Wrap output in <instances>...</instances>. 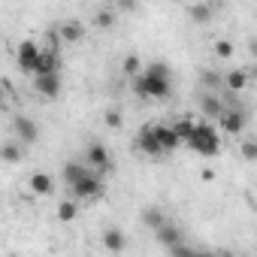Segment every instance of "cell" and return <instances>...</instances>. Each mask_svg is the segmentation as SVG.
I'll list each match as a JSON object with an SVG mask.
<instances>
[{
	"label": "cell",
	"instance_id": "obj_1",
	"mask_svg": "<svg viewBox=\"0 0 257 257\" xmlns=\"http://www.w3.org/2000/svg\"><path fill=\"white\" fill-rule=\"evenodd\" d=\"M137 97L143 100H167L173 94V79H170V64L164 61H152L143 73L131 76Z\"/></svg>",
	"mask_w": 257,
	"mask_h": 257
},
{
	"label": "cell",
	"instance_id": "obj_2",
	"mask_svg": "<svg viewBox=\"0 0 257 257\" xmlns=\"http://www.w3.org/2000/svg\"><path fill=\"white\" fill-rule=\"evenodd\" d=\"M185 146L194 149L200 158H215L221 152V137H218V131L212 124H194V134H191V140Z\"/></svg>",
	"mask_w": 257,
	"mask_h": 257
},
{
	"label": "cell",
	"instance_id": "obj_3",
	"mask_svg": "<svg viewBox=\"0 0 257 257\" xmlns=\"http://www.w3.org/2000/svg\"><path fill=\"white\" fill-rule=\"evenodd\" d=\"M70 191H73L79 200H94V197L103 194V179H100V173H91V170H88L79 182L70 185Z\"/></svg>",
	"mask_w": 257,
	"mask_h": 257
},
{
	"label": "cell",
	"instance_id": "obj_4",
	"mask_svg": "<svg viewBox=\"0 0 257 257\" xmlns=\"http://www.w3.org/2000/svg\"><path fill=\"white\" fill-rule=\"evenodd\" d=\"M13 134H16V140L22 146H34L40 140V124L34 118H28V115H16L13 118Z\"/></svg>",
	"mask_w": 257,
	"mask_h": 257
},
{
	"label": "cell",
	"instance_id": "obj_5",
	"mask_svg": "<svg viewBox=\"0 0 257 257\" xmlns=\"http://www.w3.org/2000/svg\"><path fill=\"white\" fill-rule=\"evenodd\" d=\"M61 88H64V79L61 73H43V76H34V91L46 100H55L61 97Z\"/></svg>",
	"mask_w": 257,
	"mask_h": 257
},
{
	"label": "cell",
	"instance_id": "obj_6",
	"mask_svg": "<svg viewBox=\"0 0 257 257\" xmlns=\"http://www.w3.org/2000/svg\"><path fill=\"white\" fill-rule=\"evenodd\" d=\"M218 118H221V131L230 134V137H239V134L245 131V124H248V115H245L242 109H227V106H224V112H221Z\"/></svg>",
	"mask_w": 257,
	"mask_h": 257
},
{
	"label": "cell",
	"instance_id": "obj_7",
	"mask_svg": "<svg viewBox=\"0 0 257 257\" xmlns=\"http://www.w3.org/2000/svg\"><path fill=\"white\" fill-rule=\"evenodd\" d=\"M85 161H88V167L97 170V173L112 170V158H109V149H106L103 143H91V146L85 149Z\"/></svg>",
	"mask_w": 257,
	"mask_h": 257
},
{
	"label": "cell",
	"instance_id": "obj_8",
	"mask_svg": "<svg viewBox=\"0 0 257 257\" xmlns=\"http://www.w3.org/2000/svg\"><path fill=\"white\" fill-rule=\"evenodd\" d=\"M37 58H40V46H37L34 40H22L19 49H16V64H19V70L31 73L34 64H37Z\"/></svg>",
	"mask_w": 257,
	"mask_h": 257
},
{
	"label": "cell",
	"instance_id": "obj_9",
	"mask_svg": "<svg viewBox=\"0 0 257 257\" xmlns=\"http://www.w3.org/2000/svg\"><path fill=\"white\" fill-rule=\"evenodd\" d=\"M134 149H140V152H143V155H149V158H161V155H167V152L161 149V143L155 140L152 127H143V131H140V137H137Z\"/></svg>",
	"mask_w": 257,
	"mask_h": 257
},
{
	"label": "cell",
	"instance_id": "obj_10",
	"mask_svg": "<svg viewBox=\"0 0 257 257\" xmlns=\"http://www.w3.org/2000/svg\"><path fill=\"white\" fill-rule=\"evenodd\" d=\"M152 134H155V140L161 143V149L164 152H176L182 143H179V137H176V131L170 124H152Z\"/></svg>",
	"mask_w": 257,
	"mask_h": 257
},
{
	"label": "cell",
	"instance_id": "obj_11",
	"mask_svg": "<svg viewBox=\"0 0 257 257\" xmlns=\"http://www.w3.org/2000/svg\"><path fill=\"white\" fill-rule=\"evenodd\" d=\"M155 239H158V245H164V248H170V245H176V242H182L185 239V233L176 227V224H170V221H164L158 230H155Z\"/></svg>",
	"mask_w": 257,
	"mask_h": 257
},
{
	"label": "cell",
	"instance_id": "obj_12",
	"mask_svg": "<svg viewBox=\"0 0 257 257\" xmlns=\"http://www.w3.org/2000/svg\"><path fill=\"white\" fill-rule=\"evenodd\" d=\"M31 73H34V76H43V73H61V61H58V55L40 49V58H37V64H34Z\"/></svg>",
	"mask_w": 257,
	"mask_h": 257
},
{
	"label": "cell",
	"instance_id": "obj_13",
	"mask_svg": "<svg viewBox=\"0 0 257 257\" xmlns=\"http://www.w3.org/2000/svg\"><path fill=\"white\" fill-rule=\"evenodd\" d=\"M58 37H61L64 43L76 46V43L85 40V25H82V22H64V25L58 28Z\"/></svg>",
	"mask_w": 257,
	"mask_h": 257
},
{
	"label": "cell",
	"instance_id": "obj_14",
	"mask_svg": "<svg viewBox=\"0 0 257 257\" xmlns=\"http://www.w3.org/2000/svg\"><path fill=\"white\" fill-rule=\"evenodd\" d=\"M28 185H31V194H37V197H49L55 191V179L49 173H34L28 179Z\"/></svg>",
	"mask_w": 257,
	"mask_h": 257
},
{
	"label": "cell",
	"instance_id": "obj_15",
	"mask_svg": "<svg viewBox=\"0 0 257 257\" xmlns=\"http://www.w3.org/2000/svg\"><path fill=\"white\" fill-rule=\"evenodd\" d=\"M103 248H106V251H124V248H127V236H124V230H118V227L103 230Z\"/></svg>",
	"mask_w": 257,
	"mask_h": 257
},
{
	"label": "cell",
	"instance_id": "obj_16",
	"mask_svg": "<svg viewBox=\"0 0 257 257\" xmlns=\"http://www.w3.org/2000/svg\"><path fill=\"white\" fill-rule=\"evenodd\" d=\"M91 167L88 164H82V161H67L64 164V170H61V176H64V185H73V182H79L85 173H88Z\"/></svg>",
	"mask_w": 257,
	"mask_h": 257
},
{
	"label": "cell",
	"instance_id": "obj_17",
	"mask_svg": "<svg viewBox=\"0 0 257 257\" xmlns=\"http://www.w3.org/2000/svg\"><path fill=\"white\" fill-rule=\"evenodd\" d=\"M221 82L227 85V91L239 94V91H245V88H248V73H245V70H230Z\"/></svg>",
	"mask_w": 257,
	"mask_h": 257
},
{
	"label": "cell",
	"instance_id": "obj_18",
	"mask_svg": "<svg viewBox=\"0 0 257 257\" xmlns=\"http://www.w3.org/2000/svg\"><path fill=\"white\" fill-rule=\"evenodd\" d=\"M200 112H203L206 118H218V115L224 112V103H221L215 94H203V97H200Z\"/></svg>",
	"mask_w": 257,
	"mask_h": 257
},
{
	"label": "cell",
	"instance_id": "obj_19",
	"mask_svg": "<svg viewBox=\"0 0 257 257\" xmlns=\"http://www.w3.org/2000/svg\"><path fill=\"white\" fill-rule=\"evenodd\" d=\"M0 161H4V164H19L22 161V143L19 140L4 143V146H0Z\"/></svg>",
	"mask_w": 257,
	"mask_h": 257
},
{
	"label": "cell",
	"instance_id": "obj_20",
	"mask_svg": "<svg viewBox=\"0 0 257 257\" xmlns=\"http://www.w3.org/2000/svg\"><path fill=\"white\" fill-rule=\"evenodd\" d=\"M167 221V215L161 212V209H155V206H149V209H143V224L149 227V230H158L161 224Z\"/></svg>",
	"mask_w": 257,
	"mask_h": 257
},
{
	"label": "cell",
	"instance_id": "obj_21",
	"mask_svg": "<svg viewBox=\"0 0 257 257\" xmlns=\"http://www.w3.org/2000/svg\"><path fill=\"white\" fill-rule=\"evenodd\" d=\"M115 10H109V7H103V10H97V16H94V25L100 28V31H109V28H115Z\"/></svg>",
	"mask_w": 257,
	"mask_h": 257
},
{
	"label": "cell",
	"instance_id": "obj_22",
	"mask_svg": "<svg viewBox=\"0 0 257 257\" xmlns=\"http://www.w3.org/2000/svg\"><path fill=\"white\" fill-rule=\"evenodd\" d=\"M194 124H197V121H191V118H179V121L173 124V131H176L179 143H188V140H191V134H194Z\"/></svg>",
	"mask_w": 257,
	"mask_h": 257
},
{
	"label": "cell",
	"instance_id": "obj_23",
	"mask_svg": "<svg viewBox=\"0 0 257 257\" xmlns=\"http://www.w3.org/2000/svg\"><path fill=\"white\" fill-rule=\"evenodd\" d=\"M121 73H124V76H137V73H143V61H140V55H127V58L121 61Z\"/></svg>",
	"mask_w": 257,
	"mask_h": 257
},
{
	"label": "cell",
	"instance_id": "obj_24",
	"mask_svg": "<svg viewBox=\"0 0 257 257\" xmlns=\"http://www.w3.org/2000/svg\"><path fill=\"white\" fill-rule=\"evenodd\" d=\"M233 52H236L233 40H215V55H218L221 61H230V58H233Z\"/></svg>",
	"mask_w": 257,
	"mask_h": 257
},
{
	"label": "cell",
	"instance_id": "obj_25",
	"mask_svg": "<svg viewBox=\"0 0 257 257\" xmlns=\"http://www.w3.org/2000/svg\"><path fill=\"white\" fill-rule=\"evenodd\" d=\"M76 215H79V206H76L73 200H67V203H61V206H58V221H64V224H67V221H73Z\"/></svg>",
	"mask_w": 257,
	"mask_h": 257
},
{
	"label": "cell",
	"instance_id": "obj_26",
	"mask_svg": "<svg viewBox=\"0 0 257 257\" xmlns=\"http://www.w3.org/2000/svg\"><path fill=\"white\" fill-rule=\"evenodd\" d=\"M191 19H194L197 25H206V22L212 19V10H209L206 4H194V7H191Z\"/></svg>",
	"mask_w": 257,
	"mask_h": 257
},
{
	"label": "cell",
	"instance_id": "obj_27",
	"mask_svg": "<svg viewBox=\"0 0 257 257\" xmlns=\"http://www.w3.org/2000/svg\"><path fill=\"white\" fill-rule=\"evenodd\" d=\"M103 121H106V127H112V131H118V127L124 124V115H121L118 109H109V112L103 115Z\"/></svg>",
	"mask_w": 257,
	"mask_h": 257
},
{
	"label": "cell",
	"instance_id": "obj_28",
	"mask_svg": "<svg viewBox=\"0 0 257 257\" xmlns=\"http://www.w3.org/2000/svg\"><path fill=\"white\" fill-rule=\"evenodd\" d=\"M167 251H170V254H176V257H191V254H194V248H188L185 242H176V245H170Z\"/></svg>",
	"mask_w": 257,
	"mask_h": 257
},
{
	"label": "cell",
	"instance_id": "obj_29",
	"mask_svg": "<svg viewBox=\"0 0 257 257\" xmlns=\"http://www.w3.org/2000/svg\"><path fill=\"white\" fill-rule=\"evenodd\" d=\"M200 82H203L206 88H218V85H221V76H218V73H209V70H206V73L200 76Z\"/></svg>",
	"mask_w": 257,
	"mask_h": 257
},
{
	"label": "cell",
	"instance_id": "obj_30",
	"mask_svg": "<svg viewBox=\"0 0 257 257\" xmlns=\"http://www.w3.org/2000/svg\"><path fill=\"white\" fill-rule=\"evenodd\" d=\"M242 158H245V161H254V158H257V143H254V140L242 143Z\"/></svg>",
	"mask_w": 257,
	"mask_h": 257
},
{
	"label": "cell",
	"instance_id": "obj_31",
	"mask_svg": "<svg viewBox=\"0 0 257 257\" xmlns=\"http://www.w3.org/2000/svg\"><path fill=\"white\" fill-rule=\"evenodd\" d=\"M115 7L124 10V13H134L137 10V0H115Z\"/></svg>",
	"mask_w": 257,
	"mask_h": 257
},
{
	"label": "cell",
	"instance_id": "obj_32",
	"mask_svg": "<svg viewBox=\"0 0 257 257\" xmlns=\"http://www.w3.org/2000/svg\"><path fill=\"white\" fill-rule=\"evenodd\" d=\"M4 91H7V88L0 85V109H4V103H7V94H4Z\"/></svg>",
	"mask_w": 257,
	"mask_h": 257
},
{
	"label": "cell",
	"instance_id": "obj_33",
	"mask_svg": "<svg viewBox=\"0 0 257 257\" xmlns=\"http://www.w3.org/2000/svg\"><path fill=\"white\" fill-rule=\"evenodd\" d=\"M170 4H182V0H170Z\"/></svg>",
	"mask_w": 257,
	"mask_h": 257
}]
</instances>
